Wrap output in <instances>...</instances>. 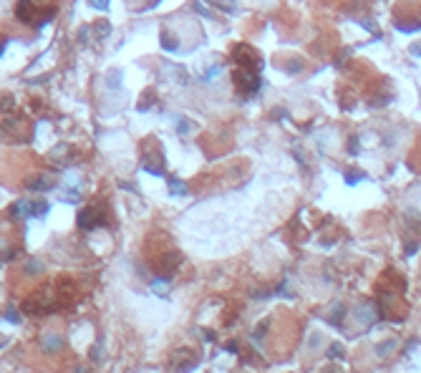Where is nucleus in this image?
<instances>
[{
    "label": "nucleus",
    "instance_id": "nucleus-17",
    "mask_svg": "<svg viewBox=\"0 0 421 373\" xmlns=\"http://www.w3.org/2000/svg\"><path fill=\"white\" fill-rule=\"evenodd\" d=\"M361 179H366L363 171H348V174H346V184H358Z\"/></svg>",
    "mask_w": 421,
    "mask_h": 373
},
{
    "label": "nucleus",
    "instance_id": "nucleus-11",
    "mask_svg": "<svg viewBox=\"0 0 421 373\" xmlns=\"http://www.w3.org/2000/svg\"><path fill=\"white\" fill-rule=\"evenodd\" d=\"M169 192L177 195V197H184V195H187V184H184L182 179L172 176V179H169Z\"/></svg>",
    "mask_w": 421,
    "mask_h": 373
},
{
    "label": "nucleus",
    "instance_id": "nucleus-8",
    "mask_svg": "<svg viewBox=\"0 0 421 373\" xmlns=\"http://www.w3.org/2000/svg\"><path fill=\"white\" fill-rule=\"evenodd\" d=\"M11 215L16 220H26V217H33V210H31V202H16L11 207Z\"/></svg>",
    "mask_w": 421,
    "mask_h": 373
},
{
    "label": "nucleus",
    "instance_id": "nucleus-19",
    "mask_svg": "<svg viewBox=\"0 0 421 373\" xmlns=\"http://www.w3.org/2000/svg\"><path fill=\"white\" fill-rule=\"evenodd\" d=\"M26 270H28V272H31V275H38V272H43V265H41V262H38V260H31V262H28V267H26Z\"/></svg>",
    "mask_w": 421,
    "mask_h": 373
},
{
    "label": "nucleus",
    "instance_id": "nucleus-10",
    "mask_svg": "<svg viewBox=\"0 0 421 373\" xmlns=\"http://www.w3.org/2000/svg\"><path fill=\"white\" fill-rule=\"evenodd\" d=\"M161 48L164 51H179L177 36H169V31H161Z\"/></svg>",
    "mask_w": 421,
    "mask_h": 373
},
{
    "label": "nucleus",
    "instance_id": "nucleus-7",
    "mask_svg": "<svg viewBox=\"0 0 421 373\" xmlns=\"http://www.w3.org/2000/svg\"><path fill=\"white\" fill-rule=\"evenodd\" d=\"M61 345H63V340H61V335H56V333H48V335H43V340H41V348H43L46 353H56V350H61Z\"/></svg>",
    "mask_w": 421,
    "mask_h": 373
},
{
    "label": "nucleus",
    "instance_id": "nucleus-1",
    "mask_svg": "<svg viewBox=\"0 0 421 373\" xmlns=\"http://www.w3.org/2000/svg\"><path fill=\"white\" fill-rule=\"evenodd\" d=\"M16 16L26 26H43L56 16V0H18Z\"/></svg>",
    "mask_w": 421,
    "mask_h": 373
},
{
    "label": "nucleus",
    "instance_id": "nucleus-20",
    "mask_svg": "<svg viewBox=\"0 0 421 373\" xmlns=\"http://www.w3.org/2000/svg\"><path fill=\"white\" fill-rule=\"evenodd\" d=\"M268 325H270V320H265V323H263V325H260L258 330H255V335H252V338H255V343H260V340H263V335H265Z\"/></svg>",
    "mask_w": 421,
    "mask_h": 373
},
{
    "label": "nucleus",
    "instance_id": "nucleus-16",
    "mask_svg": "<svg viewBox=\"0 0 421 373\" xmlns=\"http://www.w3.org/2000/svg\"><path fill=\"white\" fill-rule=\"evenodd\" d=\"M328 358H343L346 355V350H343V345L341 343H333L330 348H328V353H325Z\"/></svg>",
    "mask_w": 421,
    "mask_h": 373
},
{
    "label": "nucleus",
    "instance_id": "nucleus-5",
    "mask_svg": "<svg viewBox=\"0 0 421 373\" xmlns=\"http://www.w3.org/2000/svg\"><path fill=\"white\" fill-rule=\"evenodd\" d=\"M144 169L149 171V174H154V176H161L164 174V156H161V151L154 146L151 151L146 149L144 151Z\"/></svg>",
    "mask_w": 421,
    "mask_h": 373
},
{
    "label": "nucleus",
    "instance_id": "nucleus-23",
    "mask_svg": "<svg viewBox=\"0 0 421 373\" xmlns=\"http://www.w3.org/2000/svg\"><path fill=\"white\" fill-rule=\"evenodd\" d=\"M91 6L99 8V11H104V8H109V0H91Z\"/></svg>",
    "mask_w": 421,
    "mask_h": 373
},
{
    "label": "nucleus",
    "instance_id": "nucleus-2",
    "mask_svg": "<svg viewBox=\"0 0 421 373\" xmlns=\"http://www.w3.org/2000/svg\"><path fill=\"white\" fill-rule=\"evenodd\" d=\"M232 61H235L240 68H247V71H255V73H260V68H263L260 53H258L255 48L245 46V43H240V46L232 48Z\"/></svg>",
    "mask_w": 421,
    "mask_h": 373
},
{
    "label": "nucleus",
    "instance_id": "nucleus-14",
    "mask_svg": "<svg viewBox=\"0 0 421 373\" xmlns=\"http://www.w3.org/2000/svg\"><path fill=\"white\" fill-rule=\"evenodd\" d=\"M343 313H346V308H343L341 303H335V308L330 310V318H328V320H330V323H335V325H341V318H343Z\"/></svg>",
    "mask_w": 421,
    "mask_h": 373
},
{
    "label": "nucleus",
    "instance_id": "nucleus-15",
    "mask_svg": "<svg viewBox=\"0 0 421 373\" xmlns=\"http://www.w3.org/2000/svg\"><path fill=\"white\" fill-rule=\"evenodd\" d=\"M31 210H33V217H43L48 212V205L46 202H31Z\"/></svg>",
    "mask_w": 421,
    "mask_h": 373
},
{
    "label": "nucleus",
    "instance_id": "nucleus-9",
    "mask_svg": "<svg viewBox=\"0 0 421 373\" xmlns=\"http://www.w3.org/2000/svg\"><path fill=\"white\" fill-rule=\"evenodd\" d=\"M356 313H358V318H361L366 325H371V323L376 320V308H373V303H363Z\"/></svg>",
    "mask_w": 421,
    "mask_h": 373
},
{
    "label": "nucleus",
    "instance_id": "nucleus-26",
    "mask_svg": "<svg viewBox=\"0 0 421 373\" xmlns=\"http://www.w3.org/2000/svg\"><path fill=\"white\" fill-rule=\"evenodd\" d=\"M76 373H89V370H86V368H78V370H76Z\"/></svg>",
    "mask_w": 421,
    "mask_h": 373
},
{
    "label": "nucleus",
    "instance_id": "nucleus-25",
    "mask_svg": "<svg viewBox=\"0 0 421 373\" xmlns=\"http://www.w3.org/2000/svg\"><path fill=\"white\" fill-rule=\"evenodd\" d=\"M237 348H240L237 343H227V350H230V353H237Z\"/></svg>",
    "mask_w": 421,
    "mask_h": 373
},
{
    "label": "nucleus",
    "instance_id": "nucleus-18",
    "mask_svg": "<svg viewBox=\"0 0 421 373\" xmlns=\"http://www.w3.org/2000/svg\"><path fill=\"white\" fill-rule=\"evenodd\" d=\"M96 33H99V38H106V36H109V23H106V21H99V23H96Z\"/></svg>",
    "mask_w": 421,
    "mask_h": 373
},
{
    "label": "nucleus",
    "instance_id": "nucleus-3",
    "mask_svg": "<svg viewBox=\"0 0 421 373\" xmlns=\"http://www.w3.org/2000/svg\"><path fill=\"white\" fill-rule=\"evenodd\" d=\"M109 222V212L104 205H89L86 210L78 212V227L81 230H96Z\"/></svg>",
    "mask_w": 421,
    "mask_h": 373
},
{
    "label": "nucleus",
    "instance_id": "nucleus-21",
    "mask_svg": "<svg viewBox=\"0 0 421 373\" xmlns=\"http://www.w3.org/2000/svg\"><path fill=\"white\" fill-rule=\"evenodd\" d=\"M217 6H222V11H227V13H232L235 11V0H215Z\"/></svg>",
    "mask_w": 421,
    "mask_h": 373
},
{
    "label": "nucleus",
    "instance_id": "nucleus-13",
    "mask_svg": "<svg viewBox=\"0 0 421 373\" xmlns=\"http://www.w3.org/2000/svg\"><path fill=\"white\" fill-rule=\"evenodd\" d=\"M393 348H396V338H391V340H386V343L376 345V355L386 358V353H388V350H393Z\"/></svg>",
    "mask_w": 421,
    "mask_h": 373
},
{
    "label": "nucleus",
    "instance_id": "nucleus-12",
    "mask_svg": "<svg viewBox=\"0 0 421 373\" xmlns=\"http://www.w3.org/2000/svg\"><path fill=\"white\" fill-rule=\"evenodd\" d=\"M106 81H109V86H111V88L116 91V88H121V81H124V73H121L119 68H114V71L109 73V78H106Z\"/></svg>",
    "mask_w": 421,
    "mask_h": 373
},
{
    "label": "nucleus",
    "instance_id": "nucleus-24",
    "mask_svg": "<svg viewBox=\"0 0 421 373\" xmlns=\"http://www.w3.org/2000/svg\"><path fill=\"white\" fill-rule=\"evenodd\" d=\"M179 134H182V136H187V134H189V124H187V121H182V124H179Z\"/></svg>",
    "mask_w": 421,
    "mask_h": 373
},
{
    "label": "nucleus",
    "instance_id": "nucleus-6",
    "mask_svg": "<svg viewBox=\"0 0 421 373\" xmlns=\"http://www.w3.org/2000/svg\"><path fill=\"white\" fill-rule=\"evenodd\" d=\"M26 184H28V190H33V192H48V190H53V179L51 176H33Z\"/></svg>",
    "mask_w": 421,
    "mask_h": 373
},
{
    "label": "nucleus",
    "instance_id": "nucleus-22",
    "mask_svg": "<svg viewBox=\"0 0 421 373\" xmlns=\"http://www.w3.org/2000/svg\"><path fill=\"white\" fill-rule=\"evenodd\" d=\"M6 320H11V323H21V318H18V313H16L13 308L6 310Z\"/></svg>",
    "mask_w": 421,
    "mask_h": 373
},
{
    "label": "nucleus",
    "instance_id": "nucleus-4",
    "mask_svg": "<svg viewBox=\"0 0 421 373\" xmlns=\"http://www.w3.org/2000/svg\"><path fill=\"white\" fill-rule=\"evenodd\" d=\"M232 83L237 86V91H240L242 96H252V94H258V88H260L258 73H255V71H247V68H240V66L232 71Z\"/></svg>",
    "mask_w": 421,
    "mask_h": 373
}]
</instances>
